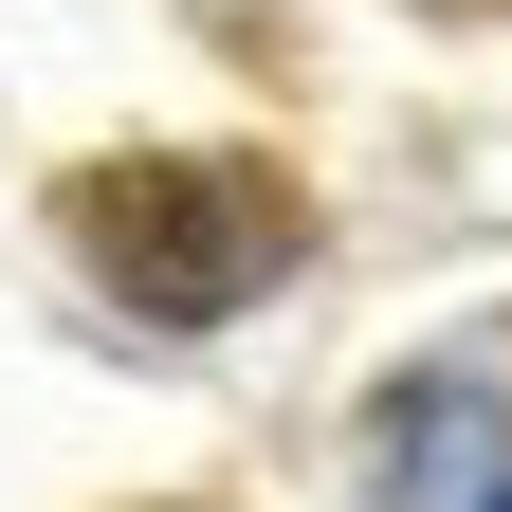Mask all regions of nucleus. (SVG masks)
<instances>
[{
	"label": "nucleus",
	"instance_id": "f257e3e1",
	"mask_svg": "<svg viewBox=\"0 0 512 512\" xmlns=\"http://www.w3.org/2000/svg\"><path fill=\"white\" fill-rule=\"evenodd\" d=\"M74 256L147 311V330H220V311H256L293 275V238H311V202L275 165H238V147H147V165H92L74 202Z\"/></svg>",
	"mask_w": 512,
	"mask_h": 512
},
{
	"label": "nucleus",
	"instance_id": "f03ea898",
	"mask_svg": "<svg viewBox=\"0 0 512 512\" xmlns=\"http://www.w3.org/2000/svg\"><path fill=\"white\" fill-rule=\"evenodd\" d=\"M476 512H512V494H476Z\"/></svg>",
	"mask_w": 512,
	"mask_h": 512
}]
</instances>
